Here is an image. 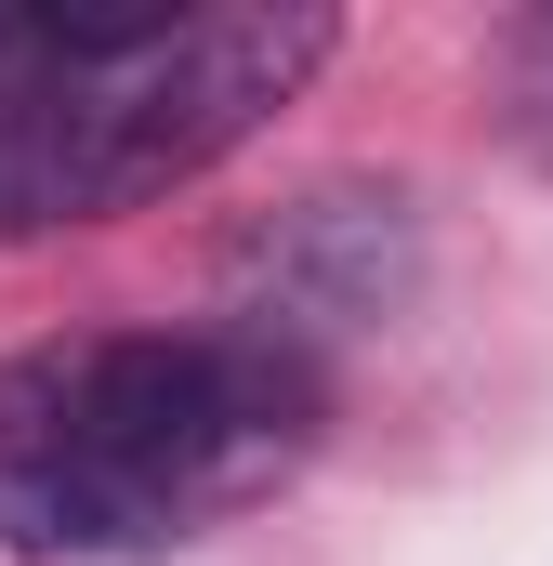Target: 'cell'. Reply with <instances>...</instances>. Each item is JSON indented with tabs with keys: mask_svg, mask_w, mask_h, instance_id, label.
<instances>
[{
	"mask_svg": "<svg viewBox=\"0 0 553 566\" xmlns=\"http://www.w3.org/2000/svg\"><path fill=\"white\" fill-rule=\"evenodd\" d=\"M330 434V369L276 329H66L0 356V554L119 566L264 501Z\"/></svg>",
	"mask_w": 553,
	"mask_h": 566,
	"instance_id": "6da1fadb",
	"label": "cell"
},
{
	"mask_svg": "<svg viewBox=\"0 0 553 566\" xmlns=\"http://www.w3.org/2000/svg\"><path fill=\"white\" fill-rule=\"evenodd\" d=\"M316 0H225V13H93L40 27V53L0 80V238L106 224L264 133L330 66Z\"/></svg>",
	"mask_w": 553,
	"mask_h": 566,
	"instance_id": "7a4b0ae2",
	"label": "cell"
},
{
	"mask_svg": "<svg viewBox=\"0 0 553 566\" xmlns=\"http://www.w3.org/2000/svg\"><path fill=\"white\" fill-rule=\"evenodd\" d=\"M225 290H238V329H276L330 369V343L356 329H396L421 290V198L409 185H369V171H330L303 198H276L264 224L225 238Z\"/></svg>",
	"mask_w": 553,
	"mask_h": 566,
	"instance_id": "3957f363",
	"label": "cell"
},
{
	"mask_svg": "<svg viewBox=\"0 0 553 566\" xmlns=\"http://www.w3.org/2000/svg\"><path fill=\"white\" fill-rule=\"evenodd\" d=\"M488 93H501V145H514L528 171H553V0H528V13L501 27Z\"/></svg>",
	"mask_w": 553,
	"mask_h": 566,
	"instance_id": "277c9868",
	"label": "cell"
}]
</instances>
